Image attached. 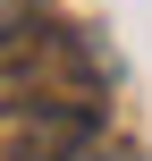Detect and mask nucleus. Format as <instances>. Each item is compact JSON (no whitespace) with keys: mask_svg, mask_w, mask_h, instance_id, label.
<instances>
[{"mask_svg":"<svg viewBox=\"0 0 152 161\" xmlns=\"http://www.w3.org/2000/svg\"><path fill=\"white\" fill-rule=\"evenodd\" d=\"M34 8H42V0H0V42H17V34L34 25Z\"/></svg>","mask_w":152,"mask_h":161,"instance_id":"f257e3e1","label":"nucleus"},{"mask_svg":"<svg viewBox=\"0 0 152 161\" xmlns=\"http://www.w3.org/2000/svg\"><path fill=\"white\" fill-rule=\"evenodd\" d=\"M42 161H59V153H42ZM76 161H102V153H76Z\"/></svg>","mask_w":152,"mask_h":161,"instance_id":"f03ea898","label":"nucleus"}]
</instances>
